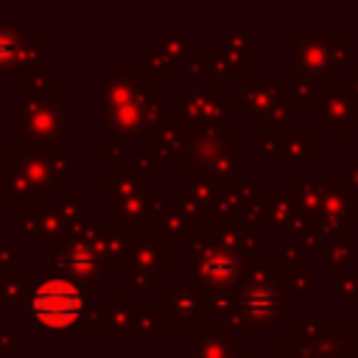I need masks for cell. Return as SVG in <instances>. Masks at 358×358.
<instances>
[{"label": "cell", "instance_id": "1", "mask_svg": "<svg viewBox=\"0 0 358 358\" xmlns=\"http://www.w3.org/2000/svg\"><path fill=\"white\" fill-rule=\"evenodd\" d=\"M34 313L36 319H42L45 324H70L78 310H81V296L78 291L64 282V280H53V282H45L36 294H34Z\"/></svg>", "mask_w": 358, "mask_h": 358}]
</instances>
